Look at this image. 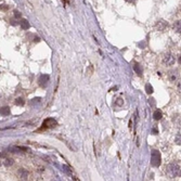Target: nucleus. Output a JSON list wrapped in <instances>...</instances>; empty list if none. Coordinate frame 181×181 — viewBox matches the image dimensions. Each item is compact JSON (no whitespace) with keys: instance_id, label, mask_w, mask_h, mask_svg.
I'll list each match as a JSON object with an SVG mask.
<instances>
[{"instance_id":"nucleus-1","label":"nucleus","mask_w":181,"mask_h":181,"mask_svg":"<svg viewBox=\"0 0 181 181\" xmlns=\"http://www.w3.org/2000/svg\"><path fill=\"white\" fill-rule=\"evenodd\" d=\"M166 174H167L170 178H175L180 174V167L177 163H170L166 167Z\"/></svg>"},{"instance_id":"nucleus-2","label":"nucleus","mask_w":181,"mask_h":181,"mask_svg":"<svg viewBox=\"0 0 181 181\" xmlns=\"http://www.w3.org/2000/svg\"><path fill=\"white\" fill-rule=\"evenodd\" d=\"M160 163H162V155H160L159 151L152 150V152H151V165L153 167H158Z\"/></svg>"},{"instance_id":"nucleus-3","label":"nucleus","mask_w":181,"mask_h":181,"mask_svg":"<svg viewBox=\"0 0 181 181\" xmlns=\"http://www.w3.org/2000/svg\"><path fill=\"white\" fill-rule=\"evenodd\" d=\"M58 125L56 120L54 118H47L45 121H43V124L41 126L40 130H43V129H50V128H53V127H55Z\"/></svg>"},{"instance_id":"nucleus-4","label":"nucleus","mask_w":181,"mask_h":181,"mask_svg":"<svg viewBox=\"0 0 181 181\" xmlns=\"http://www.w3.org/2000/svg\"><path fill=\"white\" fill-rule=\"evenodd\" d=\"M175 56L172 54V53H166V54L164 55L163 58V63L165 65H167V66H172L175 64Z\"/></svg>"},{"instance_id":"nucleus-5","label":"nucleus","mask_w":181,"mask_h":181,"mask_svg":"<svg viewBox=\"0 0 181 181\" xmlns=\"http://www.w3.org/2000/svg\"><path fill=\"white\" fill-rule=\"evenodd\" d=\"M8 151H10L11 153H23V152H26L27 149L25 148H22V146H17V145H10L8 148Z\"/></svg>"},{"instance_id":"nucleus-6","label":"nucleus","mask_w":181,"mask_h":181,"mask_svg":"<svg viewBox=\"0 0 181 181\" xmlns=\"http://www.w3.org/2000/svg\"><path fill=\"white\" fill-rule=\"evenodd\" d=\"M49 79H50L49 75L43 74V75H41L40 77H39V80H38V81H39V84H40L41 87H46L47 84H48V81H49Z\"/></svg>"},{"instance_id":"nucleus-7","label":"nucleus","mask_w":181,"mask_h":181,"mask_svg":"<svg viewBox=\"0 0 181 181\" xmlns=\"http://www.w3.org/2000/svg\"><path fill=\"white\" fill-rule=\"evenodd\" d=\"M17 175L20 176V178H21L22 180H26L28 178V172L25 169H18Z\"/></svg>"},{"instance_id":"nucleus-8","label":"nucleus","mask_w":181,"mask_h":181,"mask_svg":"<svg viewBox=\"0 0 181 181\" xmlns=\"http://www.w3.org/2000/svg\"><path fill=\"white\" fill-rule=\"evenodd\" d=\"M162 117H163V113H162V111L160 110H156L154 112V114H153V118L155 120H159V119H162Z\"/></svg>"},{"instance_id":"nucleus-9","label":"nucleus","mask_w":181,"mask_h":181,"mask_svg":"<svg viewBox=\"0 0 181 181\" xmlns=\"http://www.w3.org/2000/svg\"><path fill=\"white\" fill-rule=\"evenodd\" d=\"M178 78V72L177 71H172L169 72V79L172 81H176V79Z\"/></svg>"},{"instance_id":"nucleus-10","label":"nucleus","mask_w":181,"mask_h":181,"mask_svg":"<svg viewBox=\"0 0 181 181\" xmlns=\"http://www.w3.org/2000/svg\"><path fill=\"white\" fill-rule=\"evenodd\" d=\"M11 111H10V107L9 106H3L1 107V115L2 116H9Z\"/></svg>"},{"instance_id":"nucleus-11","label":"nucleus","mask_w":181,"mask_h":181,"mask_svg":"<svg viewBox=\"0 0 181 181\" xmlns=\"http://www.w3.org/2000/svg\"><path fill=\"white\" fill-rule=\"evenodd\" d=\"M174 28H175V31L181 34V21H177V22H175L174 24Z\"/></svg>"},{"instance_id":"nucleus-12","label":"nucleus","mask_w":181,"mask_h":181,"mask_svg":"<svg viewBox=\"0 0 181 181\" xmlns=\"http://www.w3.org/2000/svg\"><path fill=\"white\" fill-rule=\"evenodd\" d=\"M20 25H21V27L23 28V29H28L29 28V23H28V21L27 20H22L21 21V23H20Z\"/></svg>"},{"instance_id":"nucleus-13","label":"nucleus","mask_w":181,"mask_h":181,"mask_svg":"<svg viewBox=\"0 0 181 181\" xmlns=\"http://www.w3.org/2000/svg\"><path fill=\"white\" fill-rule=\"evenodd\" d=\"M134 70H135V72L137 73V74L141 76V74H142V68H141V66L139 64H137V63H136L135 66H134Z\"/></svg>"},{"instance_id":"nucleus-14","label":"nucleus","mask_w":181,"mask_h":181,"mask_svg":"<svg viewBox=\"0 0 181 181\" xmlns=\"http://www.w3.org/2000/svg\"><path fill=\"white\" fill-rule=\"evenodd\" d=\"M145 91H146V93H148V94H152L153 93V87L152 86H151L150 84H146L145 85Z\"/></svg>"},{"instance_id":"nucleus-15","label":"nucleus","mask_w":181,"mask_h":181,"mask_svg":"<svg viewBox=\"0 0 181 181\" xmlns=\"http://www.w3.org/2000/svg\"><path fill=\"white\" fill-rule=\"evenodd\" d=\"M3 165H4V166H7V167H10V166H12V165H13V159H11V158H4V160H3Z\"/></svg>"},{"instance_id":"nucleus-16","label":"nucleus","mask_w":181,"mask_h":181,"mask_svg":"<svg viewBox=\"0 0 181 181\" xmlns=\"http://www.w3.org/2000/svg\"><path fill=\"white\" fill-rule=\"evenodd\" d=\"M15 104H16V105H21V106H23L24 104H25V102H24V100L22 99V98H17V99L15 100Z\"/></svg>"},{"instance_id":"nucleus-17","label":"nucleus","mask_w":181,"mask_h":181,"mask_svg":"<svg viewBox=\"0 0 181 181\" xmlns=\"http://www.w3.org/2000/svg\"><path fill=\"white\" fill-rule=\"evenodd\" d=\"M175 142L177 143L178 145H181V134H179L177 137H176V139H175Z\"/></svg>"},{"instance_id":"nucleus-18","label":"nucleus","mask_w":181,"mask_h":181,"mask_svg":"<svg viewBox=\"0 0 181 181\" xmlns=\"http://www.w3.org/2000/svg\"><path fill=\"white\" fill-rule=\"evenodd\" d=\"M116 105H118V106H121V105H123V100H121V99H117V101H116Z\"/></svg>"},{"instance_id":"nucleus-19","label":"nucleus","mask_w":181,"mask_h":181,"mask_svg":"<svg viewBox=\"0 0 181 181\" xmlns=\"http://www.w3.org/2000/svg\"><path fill=\"white\" fill-rule=\"evenodd\" d=\"M177 89H178V91L181 93V80H179V82L177 84Z\"/></svg>"},{"instance_id":"nucleus-20","label":"nucleus","mask_w":181,"mask_h":181,"mask_svg":"<svg viewBox=\"0 0 181 181\" xmlns=\"http://www.w3.org/2000/svg\"><path fill=\"white\" fill-rule=\"evenodd\" d=\"M40 98H35V99L33 100V103H39V102H40Z\"/></svg>"},{"instance_id":"nucleus-21","label":"nucleus","mask_w":181,"mask_h":181,"mask_svg":"<svg viewBox=\"0 0 181 181\" xmlns=\"http://www.w3.org/2000/svg\"><path fill=\"white\" fill-rule=\"evenodd\" d=\"M14 13H15V17H16V18L21 17V12H18V11H14Z\"/></svg>"},{"instance_id":"nucleus-22","label":"nucleus","mask_w":181,"mask_h":181,"mask_svg":"<svg viewBox=\"0 0 181 181\" xmlns=\"http://www.w3.org/2000/svg\"><path fill=\"white\" fill-rule=\"evenodd\" d=\"M178 63L181 65V55H179V58H178Z\"/></svg>"},{"instance_id":"nucleus-23","label":"nucleus","mask_w":181,"mask_h":181,"mask_svg":"<svg viewBox=\"0 0 181 181\" xmlns=\"http://www.w3.org/2000/svg\"><path fill=\"white\" fill-rule=\"evenodd\" d=\"M180 175H181V174H180Z\"/></svg>"}]
</instances>
